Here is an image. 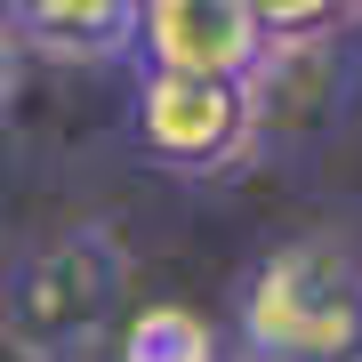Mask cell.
Returning <instances> with one entry per match:
<instances>
[{
	"instance_id": "obj_7",
	"label": "cell",
	"mask_w": 362,
	"mask_h": 362,
	"mask_svg": "<svg viewBox=\"0 0 362 362\" xmlns=\"http://www.w3.org/2000/svg\"><path fill=\"white\" fill-rule=\"evenodd\" d=\"M8 65H16V49H8V25H0V105H8Z\"/></svg>"
},
{
	"instance_id": "obj_1",
	"label": "cell",
	"mask_w": 362,
	"mask_h": 362,
	"mask_svg": "<svg viewBox=\"0 0 362 362\" xmlns=\"http://www.w3.org/2000/svg\"><path fill=\"white\" fill-rule=\"evenodd\" d=\"M137 258L121 226L81 218L25 242L0 266V346L8 362H97L129 322Z\"/></svg>"
},
{
	"instance_id": "obj_2",
	"label": "cell",
	"mask_w": 362,
	"mask_h": 362,
	"mask_svg": "<svg viewBox=\"0 0 362 362\" xmlns=\"http://www.w3.org/2000/svg\"><path fill=\"white\" fill-rule=\"evenodd\" d=\"M242 362H362V258L330 233L274 242L233 282Z\"/></svg>"
},
{
	"instance_id": "obj_6",
	"label": "cell",
	"mask_w": 362,
	"mask_h": 362,
	"mask_svg": "<svg viewBox=\"0 0 362 362\" xmlns=\"http://www.w3.org/2000/svg\"><path fill=\"white\" fill-rule=\"evenodd\" d=\"M113 354L121 362H218V330L194 306H129Z\"/></svg>"
},
{
	"instance_id": "obj_5",
	"label": "cell",
	"mask_w": 362,
	"mask_h": 362,
	"mask_svg": "<svg viewBox=\"0 0 362 362\" xmlns=\"http://www.w3.org/2000/svg\"><path fill=\"white\" fill-rule=\"evenodd\" d=\"M8 49H40L57 65H121L137 57V0H25L0 8Z\"/></svg>"
},
{
	"instance_id": "obj_4",
	"label": "cell",
	"mask_w": 362,
	"mask_h": 362,
	"mask_svg": "<svg viewBox=\"0 0 362 362\" xmlns=\"http://www.w3.org/2000/svg\"><path fill=\"white\" fill-rule=\"evenodd\" d=\"M137 73L250 89L266 65L258 0H137Z\"/></svg>"
},
{
	"instance_id": "obj_3",
	"label": "cell",
	"mask_w": 362,
	"mask_h": 362,
	"mask_svg": "<svg viewBox=\"0 0 362 362\" xmlns=\"http://www.w3.org/2000/svg\"><path fill=\"white\" fill-rule=\"evenodd\" d=\"M129 137H137V153L153 169H169V177H226L242 153H258L250 89H226V81H169V73H137Z\"/></svg>"
}]
</instances>
